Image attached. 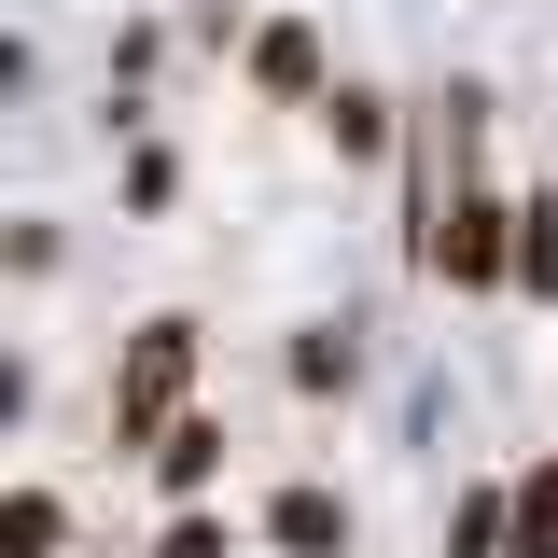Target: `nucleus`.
<instances>
[{"label":"nucleus","mask_w":558,"mask_h":558,"mask_svg":"<svg viewBox=\"0 0 558 558\" xmlns=\"http://www.w3.org/2000/svg\"><path fill=\"white\" fill-rule=\"evenodd\" d=\"M196 307H154L126 336V363H112V447H154L168 418H182V391H196Z\"/></svg>","instance_id":"f257e3e1"},{"label":"nucleus","mask_w":558,"mask_h":558,"mask_svg":"<svg viewBox=\"0 0 558 558\" xmlns=\"http://www.w3.org/2000/svg\"><path fill=\"white\" fill-rule=\"evenodd\" d=\"M238 70H252V98H279V112H322V98H336V57H322L307 14H266V28L238 43Z\"/></svg>","instance_id":"7ed1b4c3"},{"label":"nucleus","mask_w":558,"mask_h":558,"mask_svg":"<svg viewBox=\"0 0 558 558\" xmlns=\"http://www.w3.org/2000/svg\"><path fill=\"white\" fill-rule=\"evenodd\" d=\"M502 488H517V558H558V447H545V461H517Z\"/></svg>","instance_id":"6e6552de"},{"label":"nucleus","mask_w":558,"mask_h":558,"mask_svg":"<svg viewBox=\"0 0 558 558\" xmlns=\"http://www.w3.org/2000/svg\"><path fill=\"white\" fill-rule=\"evenodd\" d=\"M154 558H238V545H223V517H196V502H182V517L154 531Z\"/></svg>","instance_id":"f8f14e48"},{"label":"nucleus","mask_w":558,"mask_h":558,"mask_svg":"<svg viewBox=\"0 0 558 558\" xmlns=\"http://www.w3.org/2000/svg\"><path fill=\"white\" fill-rule=\"evenodd\" d=\"M279 377H293L307 405H336L349 377H363V322H293V349H279Z\"/></svg>","instance_id":"423d86ee"},{"label":"nucleus","mask_w":558,"mask_h":558,"mask_svg":"<svg viewBox=\"0 0 558 558\" xmlns=\"http://www.w3.org/2000/svg\"><path fill=\"white\" fill-rule=\"evenodd\" d=\"M307 126L336 140L349 168H377V154H391V84H363V70H336V98H322V112H307Z\"/></svg>","instance_id":"0eeeda50"},{"label":"nucleus","mask_w":558,"mask_h":558,"mask_svg":"<svg viewBox=\"0 0 558 558\" xmlns=\"http://www.w3.org/2000/svg\"><path fill=\"white\" fill-rule=\"evenodd\" d=\"M168 196H182V154H154V140H140V154H126V209H168Z\"/></svg>","instance_id":"9b49d317"},{"label":"nucleus","mask_w":558,"mask_h":558,"mask_svg":"<svg viewBox=\"0 0 558 558\" xmlns=\"http://www.w3.org/2000/svg\"><path fill=\"white\" fill-rule=\"evenodd\" d=\"M433 279L447 293H517V196L461 182V196L433 209Z\"/></svg>","instance_id":"f03ea898"},{"label":"nucleus","mask_w":558,"mask_h":558,"mask_svg":"<svg viewBox=\"0 0 558 558\" xmlns=\"http://www.w3.org/2000/svg\"><path fill=\"white\" fill-rule=\"evenodd\" d=\"M517 293H558V196H517Z\"/></svg>","instance_id":"9d476101"},{"label":"nucleus","mask_w":558,"mask_h":558,"mask_svg":"<svg viewBox=\"0 0 558 558\" xmlns=\"http://www.w3.org/2000/svg\"><path fill=\"white\" fill-rule=\"evenodd\" d=\"M223 447H238V433H223L209 405H182L154 447H140V461H154V488H168V502H209V488H223Z\"/></svg>","instance_id":"20e7f679"},{"label":"nucleus","mask_w":558,"mask_h":558,"mask_svg":"<svg viewBox=\"0 0 558 558\" xmlns=\"http://www.w3.org/2000/svg\"><path fill=\"white\" fill-rule=\"evenodd\" d=\"M266 545H279V558H349V488L293 475V488L266 502Z\"/></svg>","instance_id":"39448f33"},{"label":"nucleus","mask_w":558,"mask_h":558,"mask_svg":"<svg viewBox=\"0 0 558 558\" xmlns=\"http://www.w3.org/2000/svg\"><path fill=\"white\" fill-rule=\"evenodd\" d=\"M0 545H14V558H57V545H70V502H57L43 475H28L14 502H0Z\"/></svg>","instance_id":"1a4fd4ad"}]
</instances>
